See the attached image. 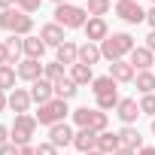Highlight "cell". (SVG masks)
<instances>
[{
    "instance_id": "obj_1",
    "label": "cell",
    "mask_w": 155,
    "mask_h": 155,
    "mask_svg": "<svg viewBox=\"0 0 155 155\" xmlns=\"http://www.w3.org/2000/svg\"><path fill=\"white\" fill-rule=\"evenodd\" d=\"M137 49V43H134V37L131 34H110L104 43H101V55L113 64V61H125V55H131Z\"/></svg>"
},
{
    "instance_id": "obj_2",
    "label": "cell",
    "mask_w": 155,
    "mask_h": 155,
    "mask_svg": "<svg viewBox=\"0 0 155 155\" xmlns=\"http://www.w3.org/2000/svg\"><path fill=\"white\" fill-rule=\"evenodd\" d=\"M0 28H3L6 34H12V37H31V31H34V15L21 12L18 6H15V9H0Z\"/></svg>"
},
{
    "instance_id": "obj_3",
    "label": "cell",
    "mask_w": 155,
    "mask_h": 155,
    "mask_svg": "<svg viewBox=\"0 0 155 155\" xmlns=\"http://www.w3.org/2000/svg\"><path fill=\"white\" fill-rule=\"evenodd\" d=\"M37 116H31V113H21V116H15V122H12V128H9V140L15 143V146H31V137L37 134Z\"/></svg>"
},
{
    "instance_id": "obj_4",
    "label": "cell",
    "mask_w": 155,
    "mask_h": 155,
    "mask_svg": "<svg viewBox=\"0 0 155 155\" xmlns=\"http://www.w3.org/2000/svg\"><path fill=\"white\" fill-rule=\"evenodd\" d=\"M73 122L79 125V128H91V131H97V134H104L107 131V125H110V116L104 113V110H88V107H79V110H73Z\"/></svg>"
},
{
    "instance_id": "obj_5",
    "label": "cell",
    "mask_w": 155,
    "mask_h": 155,
    "mask_svg": "<svg viewBox=\"0 0 155 155\" xmlns=\"http://www.w3.org/2000/svg\"><path fill=\"white\" fill-rule=\"evenodd\" d=\"M88 18H91V15H88L82 6H73V3L55 6V21H58L61 28H85Z\"/></svg>"
},
{
    "instance_id": "obj_6",
    "label": "cell",
    "mask_w": 155,
    "mask_h": 155,
    "mask_svg": "<svg viewBox=\"0 0 155 155\" xmlns=\"http://www.w3.org/2000/svg\"><path fill=\"white\" fill-rule=\"evenodd\" d=\"M67 113H70V110H67V101L55 97V101H49V104H43V107H40L37 122H40V125H46V128H52V125H61Z\"/></svg>"
},
{
    "instance_id": "obj_7",
    "label": "cell",
    "mask_w": 155,
    "mask_h": 155,
    "mask_svg": "<svg viewBox=\"0 0 155 155\" xmlns=\"http://www.w3.org/2000/svg\"><path fill=\"white\" fill-rule=\"evenodd\" d=\"M116 15L128 25H140L146 21V9L137 3V0H116Z\"/></svg>"
},
{
    "instance_id": "obj_8",
    "label": "cell",
    "mask_w": 155,
    "mask_h": 155,
    "mask_svg": "<svg viewBox=\"0 0 155 155\" xmlns=\"http://www.w3.org/2000/svg\"><path fill=\"white\" fill-rule=\"evenodd\" d=\"M82 31H85V40H88V43H97V46L110 37V25H107V18H88Z\"/></svg>"
},
{
    "instance_id": "obj_9",
    "label": "cell",
    "mask_w": 155,
    "mask_h": 155,
    "mask_svg": "<svg viewBox=\"0 0 155 155\" xmlns=\"http://www.w3.org/2000/svg\"><path fill=\"white\" fill-rule=\"evenodd\" d=\"M31 101L34 104H49V101H55V82H49V79H37V82H31Z\"/></svg>"
},
{
    "instance_id": "obj_10",
    "label": "cell",
    "mask_w": 155,
    "mask_h": 155,
    "mask_svg": "<svg viewBox=\"0 0 155 155\" xmlns=\"http://www.w3.org/2000/svg\"><path fill=\"white\" fill-rule=\"evenodd\" d=\"M73 137H76V134H73V128H70L67 122H61V125H52V128H49V143H52V146H58V149H61V146H73Z\"/></svg>"
},
{
    "instance_id": "obj_11",
    "label": "cell",
    "mask_w": 155,
    "mask_h": 155,
    "mask_svg": "<svg viewBox=\"0 0 155 155\" xmlns=\"http://www.w3.org/2000/svg\"><path fill=\"white\" fill-rule=\"evenodd\" d=\"M15 73H18V79H25V82H37V79H43V64L34 61V58H25V61H18Z\"/></svg>"
},
{
    "instance_id": "obj_12",
    "label": "cell",
    "mask_w": 155,
    "mask_h": 155,
    "mask_svg": "<svg viewBox=\"0 0 155 155\" xmlns=\"http://www.w3.org/2000/svg\"><path fill=\"white\" fill-rule=\"evenodd\" d=\"M40 40L46 43V46H61V43H67V37H64V28L58 25V21H49V25H43L40 28Z\"/></svg>"
},
{
    "instance_id": "obj_13",
    "label": "cell",
    "mask_w": 155,
    "mask_h": 155,
    "mask_svg": "<svg viewBox=\"0 0 155 155\" xmlns=\"http://www.w3.org/2000/svg\"><path fill=\"white\" fill-rule=\"evenodd\" d=\"M128 61H131V67L137 70V73H143V70H149V67H155V55L146 49V46H137L131 55H128Z\"/></svg>"
},
{
    "instance_id": "obj_14",
    "label": "cell",
    "mask_w": 155,
    "mask_h": 155,
    "mask_svg": "<svg viewBox=\"0 0 155 155\" xmlns=\"http://www.w3.org/2000/svg\"><path fill=\"white\" fill-rule=\"evenodd\" d=\"M116 116H119L125 125H134L137 116H140V101H134V97H122L119 107H116Z\"/></svg>"
},
{
    "instance_id": "obj_15",
    "label": "cell",
    "mask_w": 155,
    "mask_h": 155,
    "mask_svg": "<svg viewBox=\"0 0 155 155\" xmlns=\"http://www.w3.org/2000/svg\"><path fill=\"white\" fill-rule=\"evenodd\" d=\"M73 146L79 149L82 155L91 152V149H97V131H91V128H79V131H76V137H73Z\"/></svg>"
},
{
    "instance_id": "obj_16",
    "label": "cell",
    "mask_w": 155,
    "mask_h": 155,
    "mask_svg": "<svg viewBox=\"0 0 155 155\" xmlns=\"http://www.w3.org/2000/svg\"><path fill=\"white\" fill-rule=\"evenodd\" d=\"M31 91L28 88H15V91H9V110L15 113V116H21V113H28L31 110Z\"/></svg>"
},
{
    "instance_id": "obj_17",
    "label": "cell",
    "mask_w": 155,
    "mask_h": 155,
    "mask_svg": "<svg viewBox=\"0 0 155 155\" xmlns=\"http://www.w3.org/2000/svg\"><path fill=\"white\" fill-rule=\"evenodd\" d=\"M110 76H113L116 82H134L137 70L131 67V61H113L110 64Z\"/></svg>"
},
{
    "instance_id": "obj_18",
    "label": "cell",
    "mask_w": 155,
    "mask_h": 155,
    "mask_svg": "<svg viewBox=\"0 0 155 155\" xmlns=\"http://www.w3.org/2000/svg\"><path fill=\"white\" fill-rule=\"evenodd\" d=\"M119 82L113 79V76L107 73V76H94V82H91V94L94 97H104V94H119V88H116Z\"/></svg>"
},
{
    "instance_id": "obj_19",
    "label": "cell",
    "mask_w": 155,
    "mask_h": 155,
    "mask_svg": "<svg viewBox=\"0 0 155 155\" xmlns=\"http://www.w3.org/2000/svg\"><path fill=\"white\" fill-rule=\"evenodd\" d=\"M119 140H122V146H128V149H134V152L143 149V134H140L134 125H125V128L119 131Z\"/></svg>"
},
{
    "instance_id": "obj_20",
    "label": "cell",
    "mask_w": 155,
    "mask_h": 155,
    "mask_svg": "<svg viewBox=\"0 0 155 155\" xmlns=\"http://www.w3.org/2000/svg\"><path fill=\"white\" fill-rule=\"evenodd\" d=\"M58 64H79V46H76L73 40H67V43H61L58 46V58H55Z\"/></svg>"
},
{
    "instance_id": "obj_21",
    "label": "cell",
    "mask_w": 155,
    "mask_h": 155,
    "mask_svg": "<svg viewBox=\"0 0 155 155\" xmlns=\"http://www.w3.org/2000/svg\"><path fill=\"white\" fill-rule=\"evenodd\" d=\"M101 58H104V55H101V46H97V43H88V40H85V43L79 46V64H88V67H94Z\"/></svg>"
},
{
    "instance_id": "obj_22",
    "label": "cell",
    "mask_w": 155,
    "mask_h": 155,
    "mask_svg": "<svg viewBox=\"0 0 155 155\" xmlns=\"http://www.w3.org/2000/svg\"><path fill=\"white\" fill-rule=\"evenodd\" d=\"M116 149H122V140H119V134H113V131H104V134H97V152H104V155H113Z\"/></svg>"
},
{
    "instance_id": "obj_23",
    "label": "cell",
    "mask_w": 155,
    "mask_h": 155,
    "mask_svg": "<svg viewBox=\"0 0 155 155\" xmlns=\"http://www.w3.org/2000/svg\"><path fill=\"white\" fill-rule=\"evenodd\" d=\"M70 79H73L76 85H91V82H94V73H91L88 64H73V67H70Z\"/></svg>"
},
{
    "instance_id": "obj_24",
    "label": "cell",
    "mask_w": 155,
    "mask_h": 155,
    "mask_svg": "<svg viewBox=\"0 0 155 155\" xmlns=\"http://www.w3.org/2000/svg\"><path fill=\"white\" fill-rule=\"evenodd\" d=\"M76 91H79V85H76L70 76H64V79H58V82H55V97H61V101L76 97Z\"/></svg>"
},
{
    "instance_id": "obj_25",
    "label": "cell",
    "mask_w": 155,
    "mask_h": 155,
    "mask_svg": "<svg viewBox=\"0 0 155 155\" xmlns=\"http://www.w3.org/2000/svg\"><path fill=\"white\" fill-rule=\"evenodd\" d=\"M43 55H46V43H43L40 37H25V58L40 61Z\"/></svg>"
},
{
    "instance_id": "obj_26",
    "label": "cell",
    "mask_w": 155,
    "mask_h": 155,
    "mask_svg": "<svg viewBox=\"0 0 155 155\" xmlns=\"http://www.w3.org/2000/svg\"><path fill=\"white\" fill-rule=\"evenodd\" d=\"M134 82H137V91H140V94H152V91H155V70H143V73H137Z\"/></svg>"
},
{
    "instance_id": "obj_27",
    "label": "cell",
    "mask_w": 155,
    "mask_h": 155,
    "mask_svg": "<svg viewBox=\"0 0 155 155\" xmlns=\"http://www.w3.org/2000/svg\"><path fill=\"white\" fill-rule=\"evenodd\" d=\"M15 79H18V73H15L12 64L0 67V91H15Z\"/></svg>"
},
{
    "instance_id": "obj_28",
    "label": "cell",
    "mask_w": 155,
    "mask_h": 155,
    "mask_svg": "<svg viewBox=\"0 0 155 155\" xmlns=\"http://www.w3.org/2000/svg\"><path fill=\"white\" fill-rule=\"evenodd\" d=\"M110 6H113V0H88L85 12H88L91 18H104V15L110 12Z\"/></svg>"
},
{
    "instance_id": "obj_29",
    "label": "cell",
    "mask_w": 155,
    "mask_h": 155,
    "mask_svg": "<svg viewBox=\"0 0 155 155\" xmlns=\"http://www.w3.org/2000/svg\"><path fill=\"white\" fill-rule=\"evenodd\" d=\"M43 79H49V82H58V79H64V64H58V61H52V64H43Z\"/></svg>"
},
{
    "instance_id": "obj_30",
    "label": "cell",
    "mask_w": 155,
    "mask_h": 155,
    "mask_svg": "<svg viewBox=\"0 0 155 155\" xmlns=\"http://www.w3.org/2000/svg\"><path fill=\"white\" fill-rule=\"evenodd\" d=\"M140 113H146V116L155 119V94H143L140 97Z\"/></svg>"
},
{
    "instance_id": "obj_31",
    "label": "cell",
    "mask_w": 155,
    "mask_h": 155,
    "mask_svg": "<svg viewBox=\"0 0 155 155\" xmlns=\"http://www.w3.org/2000/svg\"><path fill=\"white\" fill-rule=\"evenodd\" d=\"M40 3H43V0H15V6H18L21 12H28V15H31V12H37V9H40Z\"/></svg>"
},
{
    "instance_id": "obj_32",
    "label": "cell",
    "mask_w": 155,
    "mask_h": 155,
    "mask_svg": "<svg viewBox=\"0 0 155 155\" xmlns=\"http://www.w3.org/2000/svg\"><path fill=\"white\" fill-rule=\"evenodd\" d=\"M37 155H58V146H52V143L46 140V143L37 146Z\"/></svg>"
},
{
    "instance_id": "obj_33",
    "label": "cell",
    "mask_w": 155,
    "mask_h": 155,
    "mask_svg": "<svg viewBox=\"0 0 155 155\" xmlns=\"http://www.w3.org/2000/svg\"><path fill=\"white\" fill-rule=\"evenodd\" d=\"M18 152H21V146H15L12 140H9L6 146H0V155H18Z\"/></svg>"
},
{
    "instance_id": "obj_34",
    "label": "cell",
    "mask_w": 155,
    "mask_h": 155,
    "mask_svg": "<svg viewBox=\"0 0 155 155\" xmlns=\"http://www.w3.org/2000/svg\"><path fill=\"white\" fill-rule=\"evenodd\" d=\"M3 64H9V49H6V43H0V67Z\"/></svg>"
},
{
    "instance_id": "obj_35",
    "label": "cell",
    "mask_w": 155,
    "mask_h": 155,
    "mask_svg": "<svg viewBox=\"0 0 155 155\" xmlns=\"http://www.w3.org/2000/svg\"><path fill=\"white\" fill-rule=\"evenodd\" d=\"M6 143H9V128L0 125V146H6Z\"/></svg>"
},
{
    "instance_id": "obj_36",
    "label": "cell",
    "mask_w": 155,
    "mask_h": 155,
    "mask_svg": "<svg viewBox=\"0 0 155 155\" xmlns=\"http://www.w3.org/2000/svg\"><path fill=\"white\" fill-rule=\"evenodd\" d=\"M146 49L155 55V31H149V37H146Z\"/></svg>"
},
{
    "instance_id": "obj_37",
    "label": "cell",
    "mask_w": 155,
    "mask_h": 155,
    "mask_svg": "<svg viewBox=\"0 0 155 155\" xmlns=\"http://www.w3.org/2000/svg\"><path fill=\"white\" fill-rule=\"evenodd\" d=\"M6 107H9V94H6V91H0V113H3Z\"/></svg>"
},
{
    "instance_id": "obj_38",
    "label": "cell",
    "mask_w": 155,
    "mask_h": 155,
    "mask_svg": "<svg viewBox=\"0 0 155 155\" xmlns=\"http://www.w3.org/2000/svg\"><path fill=\"white\" fill-rule=\"evenodd\" d=\"M18 155H37V146H21V152Z\"/></svg>"
},
{
    "instance_id": "obj_39",
    "label": "cell",
    "mask_w": 155,
    "mask_h": 155,
    "mask_svg": "<svg viewBox=\"0 0 155 155\" xmlns=\"http://www.w3.org/2000/svg\"><path fill=\"white\" fill-rule=\"evenodd\" d=\"M146 21H149V25H152V31H155V6L146 12Z\"/></svg>"
},
{
    "instance_id": "obj_40",
    "label": "cell",
    "mask_w": 155,
    "mask_h": 155,
    "mask_svg": "<svg viewBox=\"0 0 155 155\" xmlns=\"http://www.w3.org/2000/svg\"><path fill=\"white\" fill-rule=\"evenodd\" d=\"M113 155H137V152H134V149H128V146H122V149H116Z\"/></svg>"
},
{
    "instance_id": "obj_41",
    "label": "cell",
    "mask_w": 155,
    "mask_h": 155,
    "mask_svg": "<svg viewBox=\"0 0 155 155\" xmlns=\"http://www.w3.org/2000/svg\"><path fill=\"white\" fill-rule=\"evenodd\" d=\"M137 155H155V146H143V149H140Z\"/></svg>"
},
{
    "instance_id": "obj_42",
    "label": "cell",
    "mask_w": 155,
    "mask_h": 155,
    "mask_svg": "<svg viewBox=\"0 0 155 155\" xmlns=\"http://www.w3.org/2000/svg\"><path fill=\"white\" fill-rule=\"evenodd\" d=\"M12 3L15 0H0V9H12Z\"/></svg>"
},
{
    "instance_id": "obj_43",
    "label": "cell",
    "mask_w": 155,
    "mask_h": 155,
    "mask_svg": "<svg viewBox=\"0 0 155 155\" xmlns=\"http://www.w3.org/2000/svg\"><path fill=\"white\" fill-rule=\"evenodd\" d=\"M85 155H104V152H97V149H91V152H85Z\"/></svg>"
},
{
    "instance_id": "obj_44",
    "label": "cell",
    "mask_w": 155,
    "mask_h": 155,
    "mask_svg": "<svg viewBox=\"0 0 155 155\" xmlns=\"http://www.w3.org/2000/svg\"><path fill=\"white\" fill-rule=\"evenodd\" d=\"M52 3H55V6H61V3H67V0H52Z\"/></svg>"
},
{
    "instance_id": "obj_45",
    "label": "cell",
    "mask_w": 155,
    "mask_h": 155,
    "mask_svg": "<svg viewBox=\"0 0 155 155\" xmlns=\"http://www.w3.org/2000/svg\"><path fill=\"white\" fill-rule=\"evenodd\" d=\"M152 134H155V119H152Z\"/></svg>"
},
{
    "instance_id": "obj_46",
    "label": "cell",
    "mask_w": 155,
    "mask_h": 155,
    "mask_svg": "<svg viewBox=\"0 0 155 155\" xmlns=\"http://www.w3.org/2000/svg\"><path fill=\"white\" fill-rule=\"evenodd\" d=\"M137 3H140V0H137Z\"/></svg>"
}]
</instances>
